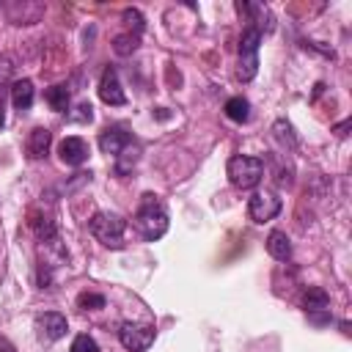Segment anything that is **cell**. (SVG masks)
Listing matches in <instances>:
<instances>
[{"label": "cell", "mask_w": 352, "mask_h": 352, "mask_svg": "<svg viewBox=\"0 0 352 352\" xmlns=\"http://www.w3.org/2000/svg\"><path fill=\"white\" fill-rule=\"evenodd\" d=\"M132 223H135V228L140 231V236L148 239V242L165 236V231H168V212H165V204H162L154 192H146V195L140 198V206H138Z\"/></svg>", "instance_id": "cell-1"}, {"label": "cell", "mask_w": 352, "mask_h": 352, "mask_svg": "<svg viewBox=\"0 0 352 352\" xmlns=\"http://www.w3.org/2000/svg\"><path fill=\"white\" fill-rule=\"evenodd\" d=\"M88 231L94 234L96 242H102L104 248H124V231H126V220L121 214H113V212H96L91 220H88Z\"/></svg>", "instance_id": "cell-2"}, {"label": "cell", "mask_w": 352, "mask_h": 352, "mask_svg": "<svg viewBox=\"0 0 352 352\" xmlns=\"http://www.w3.org/2000/svg\"><path fill=\"white\" fill-rule=\"evenodd\" d=\"M226 173H228V182L234 187L253 190L264 176V160L261 157H250V154H236V157L228 160Z\"/></svg>", "instance_id": "cell-3"}, {"label": "cell", "mask_w": 352, "mask_h": 352, "mask_svg": "<svg viewBox=\"0 0 352 352\" xmlns=\"http://www.w3.org/2000/svg\"><path fill=\"white\" fill-rule=\"evenodd\" d=\"M258 44H261V30L256 25H248L242 30V38H239V69H236V77L242 82L253 80L256 72H258Z\"/></svg>", "instance_id": "cell-4"}, {"label": "cell", "mask_w": 352, "mask_h": 352, "mask_svg": "<svg viewBox=\"0 0 352 352\" xmlns=\"http://www.w3.org/2000/svg\"><path fill=\"white\" fill-rule=\"evenodd\" d=\"M118 341H121V346L129 349V352H146V349L154 344V327L124 322V324L118 327Z\"/></svg>", "instance_id": "cell-5"}, {"label": "cell", "mask_w": 352, "mask_h": 352, "mask_svg": "<svg viewBox=\"0 0 352 352\" xmlns=\"http://www.w3.org/2000/svg\"><path fill=\"white\" fill-rule=\"evenodd\" d=\"M280 209H283L280 198L275 192H267V190L264 192H253L250 201H248V214H250L253 223H267V220L278 217Z\"/></svg>", "instance_id": "cell-6"}, {"label": "cell", "mask_w": 352, "mask_h": 352, "mask_svg": "<svg viewBox=\"0 0 352 352\" xmlns=\"http://www.w3.org/2000/svg\"><path fill=\"white\" fill-rule=\"evenodd\" d=\"M36 330H38V336H41L44 341H58V338L66 336L69 322H66L63 314L47 311V314H38V316H36Z\"/></svg>", "instance_id": "cell-7"}, {"label": "cell", "mask_w": 352, "mask_h": 352, "mask_svg": "<svg viewBox=\"0 0 352 352\" xmlns=\"http://www.w3.org/2000/svg\"><path fill=\"white\" fill-rule=\"evenodd\" d=\"M99 99H102L104 104H113V107H118V104L126 102V94H124L121 82H118V72H116L113 66H107V69L102 72V80H99Z\"/></svg>", "instance_id": "cell-8"}, {"label": "cell", "mask_w": 352, "mask_h": 352, "mask_svg": "<svg viewBox=\"0 0 352 352\" xmlns=\"http://www.w3.org/2000/svg\"><path fill=\"white\" fill-rule=\"evenodd\" d=\"M58 154H60V162L77 168V165H82V162L88 160V143H85L82 138H77V135L63 138V140L58 143Z\"/></svg>", "instance_id": "cell-9"}, {"label": "cell", "mask_w": 352, "mask_h": 352, "mask_svg": "<svg viewBox=\"0 0 352 352\" xmlns=\"http://www.w3.org/2000/svg\"><path fill=\"white\" fill-rule=\"evenodd\" d=\"M129 143H132V135H129L126 129H121V126H107V129L99 135V148H102V154L118 157Z\"/></svg>", "instance_id": "cell-10"}, {"label": "cell", "mask_w": 352, "mask_h": 352, "mask_svg": "<svg viewBox=\"0 0 352 352\" xmlns=\"http://www.w3.org/2000/svg\"><path fill=\"white\" fill-rule=\"evenodd\" d=\"M50 143H52V132H50L47 126H36V129L28 135L25 151H28V157H30V160H41V157H47Z\"/></svg>", "instance_id": "cell-11"}, {"label": "cell", "mask_w": 352, "mask_h": 352, "mask_svg": "<svg viewBox=\"0 0 352 352\" xmlns=\"http://www.w3.org/2000/svg\"><path fill=\"white\" fill-rule=\"evenodd\" d=\"M302 308H305L308 316L327 314V311H330V294H327L322 286H308L305 294H302Z\"/></svg>", "instance_id": "cell-12"}, {"label": "cell", "mask_w": 352, "mask_h": 352, "mask_svg": "<svg viewBox=\"0 0 352 352\" xmlns=\"http://www.w3.org/2000/svg\"><path fill=\"white\" fill-rule=\"evenodd\" d=\"M267 253L275 261H289L292 258V242H289L286 231H280V228L270 231V236H267Z\"/></svg>", "instance_id": "cell-13"}, {"label": "cell", "mask_w": 352, "mask_h": 352, "mask_svg": "<svg viewBox=\"0 0 352 352\" xmlns=\"http://www.w3.org/2000/svg\"><path fill=\"white\" fill-rule=\"evenodd\" d=\"M30 228L38 236V242H50V239L58 236V228H55L52 214H44V212H30Z\"/></svg>", "instance_id": "cell-14"}, {"label": "cell", "mask_w": 352, "mask_h": 352, "mask_svg": "<svg viewBox=\"0 0 352 352\" xmlns=\"http://www.w3.org/2000/svg\"><path fill=\"white\" fill-rule=\"evenodd\" d=\"M11 104L22 113V110H30L33 104V82L25 77V80H14L11 82Z\"/></svg>", "instance_id": "cell-15"}, {"label": "cell", "mask_w": 352, "mask_h": 352, "mask_svg": "<svg viewBox=\"0 0 352 352\" xmlns=\"http://www.w3.org/2000/svg\"><path fill=\"white\" fill-rule=\"evenodd\" d=\"M44 99H47V104L55 110V113H66L69 110V85H52V88H47L44 91Z\"/></svg>", "instance_id": "cell-16"}, {"label": "cell", "mask_w": 352, "mask_h": 352, "mask_svg": "<svg viewBox=\"0 0 352 352\" xmlns=\"http://www.w3.org/2000/svg\"><path fill=\"white\" fill-rule=\"evenodd\" d=\"M223 110H226V116H228L231 121H236V124H245V121L250 118V102H248L245 96H231Z\"/></svg>", "instance_id": "cell-17"}, {"label": "cell", "mask_w": 352, "mask_h": 352, "mask_svg": "<svg viewBox=\"0 0 352 352\" xmlns=\"http://www.w3.org/2000/svg\"><path fill=\"white\" fill-rule=\"evenodd\" d=\"M138 44H140V36H135L132 30H129V33H118V36L113 38V50H116L118 55H132V52L138 50Z\"/></svg>", "instance_id": "cell-18"}, {"label": "cell", "mask_w": 352, "mask_h": 352, "mask_svg": "<svg viewBox=\"0 0 352 352\" xmlns=\"http://www.w3.org/2000/svg\"><path fill=\"white\" fill-rule=\"evenodd\" d=\"M8 74H11V63H8V58H3L0 60V124L6 118V94H11V88H6L8 85Z\"/></svg>", "instance_id": "cell-19"}, {"label": "cell", "mask_w": 352, "mask_h": 352, "mask_svg": "<svg viewBox=\"0 0 352 352\" xmlns=\"http://www.w3.org/2000/svg\"><path fill=\"white\" fill-rule=\"evenodd\" d=\"M129 146H132V143H129ZM129 146H126V148L118 154V162H116V173H118V176H124V173H126V170H129V168L138 162V148L132 151Z\"/></svg>", "instance_id": "cell-20"}, {"label": "cell", "mask_w": 352, "mask_h": 352, "mask_svg": "<svg viewBox=\"0 0 352 352\" xmlns=\"http://www.w3.org/2000/svg\"><path fill=\"white\" fill-rule=\"evenodd\" d=\"M77 305H80L82 311H96V308H104V297L96 294V292H82V294L77 297Z\"/></svg>", "instance_id": "cell-21"}, {"label": "cell", "mask_w": 352, "mask_h": 352, "mask_svg": "<svg viewBox=\"0 0 352 352\" xmlns=\"http://www.w3.org/2000/svg\"><path fill=\"white\" fill-rule=\"evenodd\" d=\"M121 19H124V22L132 28V33H135V36H140V33H143V28H146V22H143V14H140L138 8H126V11L121 14Z\"/></svg>", "instance_id": "cell-22"}, {"label": "cell", "mask_w": 352, "mask_h": 352, "mask_svg": "<svg viewBox=\"0 0 352 352\" xmlns=\"http://www.w3.org/2000/svg\"><path fill=\"white\" fill-rule=\"evenodd\" d=\"M69 352H99V344L88 336V333H80L74 341H72V349Z\"/></svg>", "instance_id": "cell-23"}, {"label": "cell", "mask_w": 352, "mask_h": 352, "mask_svg": "<svg viewBox=\"0 0 352 352\" xmlns=\"http://www.w3.org/2000/svg\"><path fill=\"white\" fill-rule=\"evenodd\" d=\"M272 129H275V138H278V140L289 143L292 148L297 146V140H294V135H292V124H289V121H283V118H280V121H275V126H272Z\"/></svg>", "instance_id": "cell-24"}, {"label": "cell", "mask_w": 352, "mask_h": 352, "mask_svg": "<svg viewBox=\"0 0 352 352\" xmlns=\"http://www.w3.org/2000/svg\"><path fill=\"white\" fill-rule=\"evenodd\" d=\"M74 118H77V121H91V118H94V107H91L88 102H80V104H77V116H74Z\"/></svg>", "instance_id": "cell-25"}, {"label": "cell", "mask_w": 352, "mask_h": 352, "mask_svg": "<svg viewBox=\"0 0 352 352\" xmlns=\"http://www.w3.org/2000/svg\"><path fill=\"white\" fill-rule=\"evenodd\" d=\"M0 352H16V349H14V344H11L6 336H0Z\"/></svg>", "instance_id": "cell-26"}, {"label": "cell", "mask_w": 352, "mask_h": 352, "mask_svg": "<svg viewBox=\"0 0 352 352\" xmlns=\"http://www.w3.org/2000/svg\"><path fill=\"white\" fill-rule=\"evenodd\" d=\"M346 126H349V121H344V124H338V126H336V132H338V135L344 138V135H346Z\"/></svg>", "instance_id": "cell-27"}]
</instances>
